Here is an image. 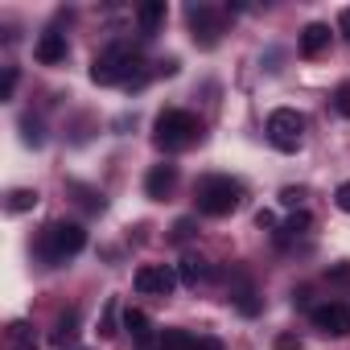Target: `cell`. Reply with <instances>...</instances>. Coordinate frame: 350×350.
Listing matches in <instances>:
<instances>
[{"instance_id":"484cf974","label":"cell","mask_w":350,"mask_h":350,"mask_svg":"<svg viewBox=\"0 0 350 350\" xmlns=\"http://www.w3.org/2000/svg\"><path fill=\"white\" fill-rule=\"evenodd\" d=\"M334 202H338V211H346V215H350V182H342V186L334 190Z\"/></svg>"},{"instance_id":"30bf717a","label":"cell","mask_w":350,"mask_h":350,"mask_svg":"<svg viewBox=\"0 0 350 350\" xmlns=\"http://www.w3.org/2000/svg\"><path fill=\"white\" fill-rule=\"evenodd\" d=\"M66 54H70V46H66V33H58V29H46L33 46V58L42 66H58V62H66Z\"/></svg>"},{"instance_id":"5bb4252c","label":"cell","mask_w":350,"mask_h":350,"mask_svg":"<svg viewBox=\"0 0 350 350\" xmlns=\"http://www.w3.org/2000/svg\"><path fill=\"white\" fill-rule=\"evenodd\" d=\"M136 25H140V38H157V29L165 25V0H144L136 9Z\"/></svg>"},{"instance_id":"2e32d148","label":"cell","mask_w":350,"mask_h":350,"mask_svg":"<svg viewBox=\"0 0 350 350\" xmlns=\"http://www.w3.org/2000/svg\"><path fill=\"white\" fill-rule=\"evenodd\" d=\"M206 276H211V264H206V260H198V256H186V260L178 264V280H182V284H190V288H198Z\"/></svg>"},{"instance_id":"8fae6325","label":"cell","mask_w":350,"mask_h":350,"mask_svg":"<svg viewBox=\"0 0 350 350\" xmlns=\"http://www.w3.org/2000/svg\"><path fill=\"white\" fill-rule=\"evenodd\" d=\"M161 350H223V342L219 338H194L190 329H165Z\"/></svg>"},{"instance_id":"52a82bcc","label":"cell","mask_w":350,"mask_h":350,"mask_svg":"<svg viewBox=\"0 0 350 350\" xmlns=\"http://www.w3.org/2000/svg\"><path fill=\"white\" fill-rule=\"evenodd\" d=\"M186 21H190L194 42H198L202 50H215V46H219V33H223L219 9H211V5H190V9H186Z\"/></svg>"},{"instance_id":"5b68a950","label":"cell","mask_w":350,"mask_h":350,"mask_svg":"<svg viewBox=\"0 0 350 350\" xmlns=\"http://www.w3.org/2000/svg\"><path fill=\"white\" fill-rule=\"evenodd\" d=\"M268 140L280 148V152H297L301 140H305V116L293 111V107H276L268 116Z\"/></svg>"},{"instance_id":"f546056e","label":"cell","mask_w":350,"mask_h":350,"mask_svg":"<svg viewBox=\"0 0 350 350\" xmlns=\"http://www.w3.org/2000/svg\"><path fill=\"white\" fill-rule=\"evenodd\" d=\"M256 223H260V227H276V215H268V211H260V215H256Z\"/></svg>"},{"instance_id":"7a4b0ae2","label":"cell","mask_w":350,"mask_h":350,"mask_svg":"<svg viewBox=\"0 0 350 350\" xmlns=\"http://www.w3.org/2000/svg\"><path fill=\"white\" fill-rule=\"evenodd\" d=\"M140 70V50L128 46V42H111L103 54H95L91 62V83L99 87H132V75Z\"/></svg>"},{"instance_id":"6da1fadb","label":"cell","mask_w":350,"mask_h":350,"mask_svg":"<svg viewBox=\"0 0 350 350\" xmlns=\"http://www.w3.org/2000/svg\"><path fill=\"white\" fill-rule=\"evenodd\" d=\"M198 140H202V120L186 107H165L152 124V144L161 152H182Z\"/></svg>"},{"instance_id":"4fadbf2b","label":"cell","mask_w":350,"mask_h":350,"mask_svg":"<svg viewBox=\"0 0 350 350\" xmlns=\"http://www.w3.org/2000/svg\"><path fill=\"white\" fill-rule=\"evenodd\" d=\"M297 50H301V58H317V54H325V50H329V25H321V21L305 25Z\"/></svg>"},{"instance_id":"e0dca14e","label":"cell","mask_w":350,"mask_h":350,"mask_svg":"<svg viewBox=\"0 0 350 350\" xmlns=\"http://www.w3.org/2000/svg\"><path fill=\"white\" fill-rule=\"evenodd\" d=\"M75 334H79V309H66V313L54 321V334H50V342L66 350V342H75Z\"/></svg>"},{"instance_id":"7c38bea8","label":"cell","mask_w":350,"mask_h":350,"mask_svg":"<svg viewBox=\"0 0 350 350\" xmlns=\"http://www.w3.org/2000/svg\"><path fill=\"white\" fill-rule=\"evenodd\" d=\"M124 329H128V338L144 350V346H152V342H161L157 334H152V317L144 313V309H124Z\"/></svg>"},{"instance_id":"9c48e42d","label":"cell","mask_w":350,"mask_h":350,"mask_svg":"<svg viewBox=\"0 0 350 350\" xmlns=\"http://www.w3.org/2000/svg\"><path fill=\"white\" fill-rule=\"evenodd\" d=\"M173 190H178V165L161 161V165H152V169L144 173V194H148L152 202H165Z\"/></svg>"},{"instance_id":"f1b7e54d","label":"cell","mask_w":350,"mask_h":350,"mask_svg":"<svg viewBox=\"0 0 350 350\" xmlns=\"http://www.w3.org/2000/svg\"><path fill=\"white\" fill-rule=\"evenodd\" d=\"M338 29H342V33H346V42H350V9H342V13H338Z\"/></svg>"},{"instance_id":"3957f363","label":"cell","mask_w":350,"mask_h":350,"mask_svg":"<svg viewBox=\"0 0 350 350\" xmlns=\"http://www.w3.org/2000/svg\"><path fill=\"white\" fill-rule=\"evenodd\" d=\"M83 247H87V231H83L79 223H66V219L50 223V227L38 235V256H42V264H50V268L70 264Z\"/></svg>"},{"instance_id":"4316f807","label":"cell","mask_w":350,"mask_h":350,"mask_svg":"<svg viewBox=\"0 0 350 350\" xmlns=\"http://www.w3.org/2000/svg\"><path fill=\"white\" fill-rule=\"evenodd\" d=\"M194 235V219H178L173 223V239H190Z\"/></svg>"},{"instance_id":"d4e9b609","label":"cell","mask_w":350,"mask_h":350,"mask_svg":"<svg viewBox=\"0 0 350 350\" xmlns=\"http://www.w3.org/2000/svg\"><path fill=\"white\" fill-rule=\"evenodd\" d=\"M103 338H111L116 334V301H107V313H103V329H99Z\"/></svg>"},{"instance_id":"4dcf8cb0","label":"cell","mask_w":350,"mask_h":350,"mask_svg":"<svg viewBox=\"0 0 350 350\" xmlns=\"http://www.w3.org/2000/svg\"><path fill=\"white\" fill-rule=\"evenodd\" d=\"M70 350H83V346H70Z\"/></svg>"},{"instance_id":"ffe728a7","label":"cell","mask_w":350,"mask_h":350,"mask_svg":"<svg viewBox=\"0 0 350 350\" xmlns=\"http://www.w3.org/2000/svg\"><path fill=\"white\" fill-rule=\"evenodd\" d=\"M329 103H334V111H338V116H346V120H350V79H342V83L334 87Z\"/></svg>"},{"instance_id":"8992f818","label":"cell","mask_w":350,"mask_h":350,"mask_svg":"<svg viewBox=\"0 0 350 350\" xmlns=\"http://www.w3.org/2000/svg\"><path fill=\"white\" fill-rule=\"evenodd\" d=\"M178 284H182V280H178V268H165V264H144V268H136V276H132V288H136L140 297H169Z\"/></svg>"},{"instance_id":"277c9868","label":"cell","mask_w":350,"mask_h":350,"mask_svg":"<svg viewBox=\"0 0 350 350\" xmlns=\"http://www.w3.org/2000/svg\"><path fill=\"white\" fill-rule=\"evenodd\" d=\"M194 198H198V211H202V215L223 219V215L239 211L243 186H239L235 178H227V173H206V178H198V186H194Z\"/></svg>"},{"instance_id":"cb8c5ba5","label":"cell","mask_w":350,"mask_h":350,"mask_svg":"<svg viewBox=\"0 0 350 350\" xmlns=\"http://www.w3.org/2000/svg\"><path fill=\"white\" fill-rule=\"evenodd\" d=\"M17 66H5V91H0V99H13V91H17Z\"/></svg>"},{"instance_id":"7402d4cb","label":"cell","mask_w":350,"mask_h":350,"mask_svg":"<svg viewBox=\"0 0 350 350\" xmlns=\"http://www.w3.org/2000/svg\"><path fill=\"white\" fill-rule=\"evenodd\" d=\"M21 128H25V136H21V140H25V144H33V148H42V140H46V136H42V124H38V120H25Z\"/></svg>"},{"instance_id":"44dd1931","label":"cell","mask_w":350,"mask_h":350,"mask_svg":"<svg viewBox=\"0 0 350 350\" xmlns=\"http://www.w3.org/2000/svg\"><path fill=\"white\" fill-rule=\"evenodd\" d=\"M309 223H313V219H309V215L301 211V215H293V219H288V223H284L280 231H284V239H293V235H305V231H309Z\"/></svg>"},{"instance_id":"83f0119b","label":"cell","mask_w":350,"mask_h":350,"mask_svg":"<svg viewBox=\"0 0 350 350\" xmlns=\"http://www.w3.org/2000/svg\"><path fill=\"white\" fill-rule=\"evenodd\" d=\"M276 350H301V342H297L293 334H280V338H276Z\"/></svg>"},{"instance_id":"ac0fdd59","label":"cell","mask_w":350,"mask_h":350,"mask_svg":"<svg viewBox=\"0 0 350 350\" xmlns=\"http://www.w3.org/2000/svg\"><path fill=\"white\" fill-rule=\"evenodd\" d=\"M9 342H13V350H38V338H33L29 321H13L9 325Z\"/></svg>"},{"instance_id":"d6986e66","label":"cell","mask_w":350,"mask_h":350,"mask_svg":"<svg viewBox=\"0 0 350 350\" xmlns=\"http://www.w3.org/2000/svg\"><path fill=\"white\" fill-rule=\"evenodd\" d=\"M9 215H25V211H33L38 206V190H9Z\"/></svg>"},{"instance_id":"603a6c76","label":"cell","mask_w":350,"mask_h":350,"mask_svg":"<svg viewBox=\"0 0 350 350\" xmlns=\"http://www.w3.org/2000/svg\"><path fill=\"white\" fill-rule=\"evenodd\" d=\"M301 202H305V190H301V186H288V190L280 194V206H288V211L301 206Z\"/></svg>"},{"instance_id":"ba28073f","label":"cell","mask_w":350,"mask_h":350,"mask_svg":"<svg viewBox=\"0 0 350 350\" xmlns=\"http://www.w3.org/2000/svg\"><path fill=\"white\" fill-rule=\"evenodd\" d=\"M309 321H313V329H321L325 338H346V334H350V309L338 305V301L313 305V309H309Z\"/></svg>"},{"instance_id":"9a60e30c","label":"cell","mask_w":350,"mask_h":350,"mask_svg":"<svg viewBox=\"0 0 350 350\" xmlns=\"http://www.w3.org/2000/svg\"><path fill=\"white\" fill-rule=\"evenodd\" d=\"M231 301H235V309H239L243 317H256V313H260V301H256V284H252L247 276H239V284L231 288Z\"/></svg>"}]
</instances>
